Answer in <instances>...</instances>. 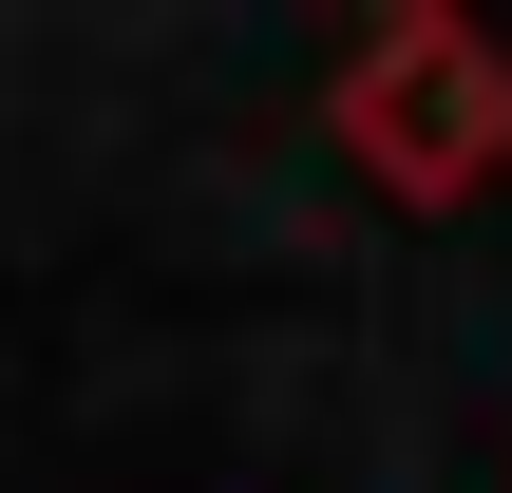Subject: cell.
<instances>
[{
	"instance_id": "obj_1",
	"label": "cell",
	"mask_w": 512,
	"mask_h": 493,
	"mask_svg": "<svg viewBox=\"0 0 512 493\" xmlns=\"http://www.w3.org/2000/svg\"><path fill=\"white\" fill-rule=\"evenodd\" d=\"M323 152L380 209H475V190H512V38L456 19V0H380L323 57Z\"/></svg>"
}]
</instances>
